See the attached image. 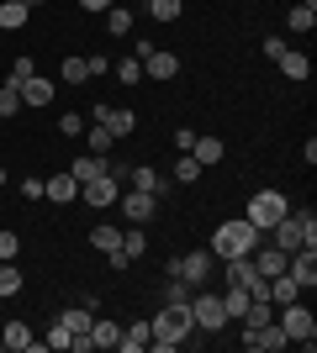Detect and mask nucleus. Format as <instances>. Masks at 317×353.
Listing matches in <instances>:
<instances>
[{
  "label": "nucleus",
  "mask_w": 317,
  "mask_h": 353,
  "mask_svg": "<svg viewBox=\"0 0 317 353\" xmlns=\"http://www.w3.org/2000/svg\"><path fill=\"white\" fill-rule=\"evenodd\" d=\"M148 327H153L148 348H153V353H175L185 338H191V332H196V322H191V301H180V306H164Z\"/></svg>",
  "instance_id": "obj_1"
},
{
  "label": "nucleus",
  "mask_w": 317,
  "mask_h": 353,
  "mask_svg": "<svg viewBox=\"0 0 317 353\" xmlns=\"http://www.w3.org/2000/svg\"><path fill=\"white\" fill-rule=\"evenodd\" d=\"M259 248V227L249 216H227L217 221V232H211V253H222V259H243V253Z\"/></svg>",
  "instance_id": "obj_2"
},
{
  "label": "nucleus",
  "mask_w": 317,
  "mask_h": 353,
  "mask_svg": "<svg viewBox=\"0 0 317 353\" xmlns=\"http://www.w3.org/2000/svg\"><path fill=\"white\" fill-rule=\"evenodd\" d=\"M275 311H280L275 322H280L286 343H302V348L312 353V348H317V316H312V311H307L302 301H286V306H275Z\"/></svg>",
  "instance_id": "obj_3"
},
{
  "label": "nucleus",
  "mask_w": 317,
  "mask_h": 353,
  "mask_svg": "<svg viewBox=\"0 0 317 353\" xmlns=\"http://www.w3.org/2000/svg\"><path fill=\"white\" fill-rule=\"evenodd\" d=\"M286 211H291V201H286L280 190H259V195H249V206H243V216L254 221L259 232H270V227H275L280 216H286Z\"/></svg>",
  "instance_id": "obj_4"
},
{
  "label": "nucleus",
  "mask_w": 317,
  "mask_h": 353,
  "mask_svg": "<svg viewBox=\"0 0 317 353\" xmlns=\"http://www.w3.org/2000/svg\"><path fill=\"white\" fill-rule=\"evenodd\" d=\"M122 174H127V169H106V174H95V179H85V185H79V201H85V206H117V195H122Z\"/></svg>",
  "instance_id": "obj_5"
},
{
  "label": "nucleus",
  "mask_w": 317,
  "mask_h": 353,
  "mask_svg": "<svg viewBox=\"0 0 317 353\" xmlns=\"http://www.w3.org/2000/svg\"><path fill=\"white\" fill-rule=\"evenodd\" d=\"M211 264H217V259H211V248H206V253H180V259L169 264V274H175L180 285H191V290H201V285L211 280Z\"/></svg>",
  "instance_id": "obj_6"
},
{
  "label": "nucleus",
  "mask_w": 317,
  "mask_h": 353,
  "mask_svg": "<svg viewBox=\"0 0 317 353\" xmlns=\"http://www.w3.org/2000/svg\"><path fill=\"white\" fill-rule=\"evenodd\" d=\"M191 322H196L201 332H222V327H227L222 295H191Z\"/></svg>",
  "instance_id": "obj_7"
},
{
  "label": "nucleus",
  "mask_w": 317,
  "mask_h": 353,
  "mask_svg": "<svg viewBox=\"0 0 317 353\" xmlns=\"http://www.w3.org/2000/svg\"><path fill=\"white\" fill-rule=\"evenodd\" d=\"M117 206H122V216L133 221V227H143V221L159 211V195H148V190H122V195H117Z\"/></svg>",
  "instance_id": "obj_8"
},
{
  "label": "nucleus",
  "mask_w": 317,
  "mask_h": 353,
  "mask_svg": "<svg viewBox=\"0 0 317 353\" xmlns=\"http://www.w3.org/2000/svg\"><path fill=\"white\" fill-rule=\"evenodd\" d=\"M0 348H6V353H48L43 338H32V327H27V322H6V332H0Z\"/></svg>",
  "instance_id": "obj_9"
},
{
  "label": "nucleus",
  "mask_w": 317,
  "mask_h": 353,
  "mask_svg": "<svg viewBox=\"0 0 317 353\" xmlns=\"http://www.w3.org/2000/svg\"><path fill=\"white\" fill-rule=\"evenodd\" d=\"M95 121H101L111 137H127L137 132V111H127V105H95Z\"/></svg>",
  "instance_id": "obj_10"
},
{
  "label": "nucleus",
  "mask_w": 317,
  "mask_h": 353,
  "mask_svg": "<svg viewBox=\"0 0 317 353\" xmlns=\"http://www.w3.org/2000/svg\"><path fill=\"white\" fill-rule=\"evenodd\" d=\"M286 274L302 285V290H312V285H317V248H296L286 259Z\"/></svg>",
  "instance_id": "obj_11"
},
{
  "label": "nucleus",
  "mask_w": 317,
  "mask_h": 353,
  "mask_svg": "<svg viewBox=\"0 0 317 353\" xmlns=\"http://www.w3.org/2000/svg\"><path fill=\"white\" fill-rule=\"evenodd\" d=\"M43 195H48V201H59V206H69V201H79V179L69 174V169H59L53 179H43Z\"/></svg>",
  "instance_id": "obj_12"
},
{
  "label": "nucleus",
  "mask_w": 317,
  "mask_h": 353,
  "mask_svg": "<svg viewBox=\"0 0 317 353\" xmlns=\"http://www.w3.org/2000/svg\"><path fill=\"white\" fill-rule=\"evenodd\" d=\"M270 232H275V248H280V253H296V248H307V243H302V221L291 216V211H286L280 221H275Z\"/></svg>",
  "instance_id": "obj_13"
},
{
  "label": "nucleus",
  "mask_w": 317,
  "mask_h": 353,
  "mask_svg": "<svg viewBox=\"0 0 317 353\" xmlns=\"http://www.w3.org/2000/svg\"><path fill=\"white\" fill-rule=\"evenodd\" d=\"M16 95H21V105H48V101H53V79L32 74V79H21V85H16Z\"/></svg>",
  "instance_id": "obj_14"
},
{
  "label": "nucleus",
  "mask_w": 317,
  "mask_h": 353,
  "mask_svg": "<svg viewBox=\"0 0 317 353\" xmlns=\"http://www.w3.org/2000/svg\"><path fill=\"white\" fill-rule=\"evenodd\" d=\"M143 74H148V79H175V74H180V59L164 53V48H153L148 59H143Z\"/></svg>",
  "instance_id": "obj_15"
},
{
  "label": "nucleus",
  "mask_w": 317,
  "mask_h": 353,
  "mask_svg": "<svg viewBox=\"0 0 317 353\" xmlns=\"http://www.w3.org/2000/svg\"><path fill=\"white\" fill-rule=\"evenodd\" d=\"M32 21V6H21V0H0V32H21Z\"/></svg>",
  "instance_id": "obj_16"
},
{
  "label": "nucleus",
  "mask_w": 317,
  "mask_h": 353,
  "mask_svg": "<svg viewBox=\"0 0 317 353\" xmlns=\"http://www.w3.org/2000/svg\"><path fill=\"white\" fill-rule=\"evenodd\" d=\"M127 174H133V190H148V195H164V185H169V179L159 174V169H148V163H133Z\"/></svg>",
  "instance_id": "obj_17"
},
{
  "label": "nucleus",
  "mask_w": 317,
  "mask_h": 353,
  "mask_svg": "<svg viewBox=\"0 0 317 353\" xmlns=\"http://www.w3.org/2000/svg\"><path fill=\"white\" fill-rule=\"evenodd\" d=\"M148 338H153V327H148V322H133V327H122L117 348H122V353H143V348H148Z\"/></svg>",
  "instance_id": "obj_18"
},
{
  "label": "nucleus",
  "mask_w": 317,
  "mask_h": 353,
  "mask_svg": "<svg viewBox=\"0 0 317 353\" xmlns=\"http://www.w3.org/2000/svg\"><path fill=\"white\" fill-rule=\"evenodd\" d=\"M191 159H196L201 169L222 163V137H201V132H196V143H191Z\"/></svg>",
  "instance_id": "obj_19"
},
{
  "label": "nucleus",
  "mask_w": 317,
  "mask_h": 353,
  "mask_svg": "<svg viewBox=\"0 0 317 353\" xmlns=\"http://www.w3.org/2000/svg\"><path fill=\"white\" fill-rule=\"evenodd\" d=\"M249 259H254V269H259V274H265V280H275V274H286V259H291V253H280V248H270V253H249Z\"/></svg>",
  "instance_id": "obj_20"
},
{
  "label": "nucleus",
  "mask_w": 317,
  "mask_h": 353,
  "mask_svg": "<svg viewBox=\"0 0 317 353\" xmlns=\"http://www.w3.org/2000/svg\"><path fill=\"white\" fill-rule=\"evenodd\" d=\"M265 295H270V306H286V301H302V285L291 280V274H275Z\"/></svg>",
  "instance_id": "obj_21"
},
{
  "label": "nucleus",
  "mask_w": 317,
  "mask_h": 353,
  "mask_svg": "<svg viewBox=\"0 0 317 353\" xmlns=\"http://www.w3.org/2000/svg\"><path fill=\"white\" fill-rule=\"evenodd\" d=\"M249 301H254V295L243 290V285H227V290H222V311H227V322H238L243 311H249Z\"/></svg>",
  "instance_id": "obj_22"
},
{
  "label": "nucleus",
  "mask_w": 317,
  "mask_h": 353,
  "mask_svg": "<svg viewBox=\"0 0 317 353\" xmlns=\"http://www.w3.org/2000/svg\"><path fill=\"white\" fill-rule=\"evenodd\" d=\"M106 169H111V163H106L101 153H85V159H75V163H69V174H75L79 185H85V179H95V174H106Z\"/></svg>",
  "instance_id": "obj_23"
},
{
  "label": "nucleus",
  "mask_w": 317,
  "mask_h": 353,
  "mask_svg": "<svg viewBox=\"0 0 317 353\" xmlns=\"http://www.w3.org/2000/svg\"><path fill=\"white\" fill-rule=\"evenodd\" d=\"M280 74H286V79H307V74H312V59L296 53V48H286V53H280Z\"/></svg>",
  "instance_id": "obj_24"
},
{
  "label": "nucleus",
  "mask_w": 317,
  "mask_h": 353,
  "mask_svg": "<svg viewBox=\"0 0 317 353\" xmlns=\"http://www.w3.org/2000/svg\"><path fill=\"white\" fill-rule=\"evenodd\" d=\"M59 322L69 327V338H79V332H90L95 311H90V306H69V311H64V316H59Z\"/></svg>",
  "instance_id": "obj_25"
},
{
  "label": "nucleus",
  "mask_w": 317,
  "mask_h": 353,
  "mask_svg": "<svg viewBox=\"0 0 317 353\" xmlns=\"http://www.w3.org/2000/svg\"><path fill=\"white\" fill-rule=\"evenodd\" d=\"M238 322H243V327H265V322H275V306L265 301V295H254V301H249V311H243Z\"/></svg>",
  "instance_id": "obj_26"
},
{
  "label": "nucleus",
  "mask_w": 317,
  "mask_h": 353,
  "mask_svg": "<svg viewBox=\"0 0 317 353\" xmlns=\"http://www.w3.org/2000/svg\"><path fill=\"white\" fill-rule=\"evenodd\" d=\"M90 338H95V353H101V348H117L122 327H117V322H106V316H95V322H90Z\"/></svg>",
  "instance_id": "obj_27"
},
{
  "label": "nucleus",
  "mask_w": 317,
  "mask_h": 353,
  "mask_svg": "<svg viewBox=\"0 0 317 353\" xmlns=\"http://www.w3.org/2000/svg\"><path fill=\"white\" fill-rule=\"evenodd\" d=\"M90 248L117 253V248H122V232H117V227H106V221H95V227H90Z\"/></svg>",
  "instance_id": "obj_28"
},
{
  "label": "nucleus",
  "mask_w": 317,
  "mask_h": 353,
  "mask_svg": "<svg viewBox=\"0 0 317 353\" xmlns=\"http://www.w3.org/2000/svg\"><path fill=\"white\" fill-rule=\"evenodd\" d=\"M106 16V32H111V37H127V32H133V11H127V6H111V11H101Z\"/></svg>",
  "instance_id": "obj_29"
},
{
  "label": "nucleus",
  "mask_w": 317,
  "mask_h": 353,
  "mask_svg": "<svg viewBox=\"0 0 317 353\" xmlns=\"http://www.w3.org/2000/svg\"><path fill=\"white\" fill-rule=\"evenodd\" d=\"M79 137H85V148H90V153H101V159H106V153H111V143H117V137L106 132L101 121H95V127H85V132H79Z\"/></svg>",
  "instance_id": "obj_30"
},
{
  "label": "nucleus",
  "mask_w": 317,
  "mask_h": 353,
  "mask_svg": "<svg viewBox=\"0 0 317 353\" xmlns=\"http://www.w3.org/2000/svg\"><path fill=\"white\" fill-rule=\"evenodd\" d=\"M286 21H291V32H312L317 27V6H307V0H302V6H291Z\"/></svg>",
  "instance_id": "obj_31"
},
{
  "label": "nucleus",
  "mask_w": 317,
  "mask_h": 353,
  "mask_svg": "<svg viewBox=\"0 0 317 353\" xmlns=\"http://www.w3.org/2000/svg\"><path fill=\"white\" fill-rule=\"evenodd\" d=\"M21 290V269H16V259H6L0 264V295H16Z\"/></svg>",
  "instance_id": "obj_32"
},
{
  "label": "nucleus",
  "mask_w": 317,
  "mask_h": 353,
  "mask_svg": "<svg viewBox=\"0 0 317 353\" xmlns=\"http://www.w3.org/2000/svg\"><path fill=\"white\" fill-rule=\"evenodd\" d=\"M153 21H180V0H148Z\"/></svg>",
  "instance_id": "obj_33"
},
{
  "label": "nucleus",
  "mask_w": 317,
  "mask_h": 353,
  "mask_svg": "<svg viewBox=\"0 0 317 353\" xmlns=\"http://www.w3.org/2000/svg\"><path fill=\"white\" fill-rule=\"evenodd\" d=\"M90 79V63L85 59H64V85H85Z\"/></svg>",
  "instance_id": "obj_34"
},
{
  "label": "nucleus",
  "mask_w": 317,
  "mask_h": 353,
  "mask_svg": "<svg viewBox=\"0 0 317 353\" xmlns=\"http://www.w3.org/2000/svg\"><path fill=\"white\" fill-rule=\"evenodd\" d=\"M122 253H127V259H137V253H148V237H143V227H133V232H122Z\"/></svg>",
  "instance_id": "obj_35"
},
{
  "label": "nucleus",
  "mask_w": 317,
  "mask_h": 353,
  "mask_svg": "<svg viewBox=\"0 0 317 353\" xmlns=\"http://www.w3.org/2000/svg\"><path fill=\"white\" fill-rule=\"evenodd\" d=\"M175 179H180V185H196V179H201V163L191 159V153H180V163H175Z\"/></svg>",
  "instance_id": "obj_36"
},
{
  "label": "nucleus",
  "mask_w": 317,
  "mask_h": 353,
  "mask_svg": "<svg viewBox=\"0 0 317 353\" xmlns=\"http://www.w3.org/2000/svg\"><path fill=\"white\" fill-rule=\"evenodd\" d=\"M111 69H117V79H122V85H137V79H143V63H137V59H117Z\"/></svg>",
  "instance_id": "obj_37"
},
{
  "label": "nucleus",
  "mask_w": 317,
  "mask_h": 353,
  "mask_svg": "<svg viewBox=\"0 0 317 353\" xmlns=\"http://www.w3.org/2000/svg\"><path fill=\"white\" fill-rule=\"evenodd\" d=\"M291 216L302 221V243H307V248H317V211H291Z\"/></svg>",
  "instance_id": "obj_38"
},
{
  "label": "nucleus",
  "mask_w": 317,
  "mask_h": 353,
  "mask_svg": "<svg viewBox=\"0 0 317 353\" xmlns=\"http://www.w3.org/2000/svg\"><path fill=\"white\" fill-rule=\"evenodd\" d=\"M16 111H21V95H16V85L6 79V85H0V117H16Z\"/></svg>",
  "instance_id": "obj_39"
},
{
  "label": "nucleus",
  "mask_w": 317,
  "mask_h": 353,
  "mask_svg": "<svg viewBox=\"0 0 317 353\" xmlns=\"http://www.w3.org/2000/svg\"><path fill=\"white\" fill-rule=\"evenodd\" d=\"M43 348H48V353L69 348V327H64V322H53V327H48V338H43Z\"/></svg>",
  "instance_id": "obj_40"
},
{
  "label": "nucleus",
  "mask_w": 317,
  "mask_h": 353,
  "mask_svg": "<svg viewBox=\"0 0 317 353\" xmlns=\"http://www.w3.org/2000/svg\"><path fill=\"white\" fill-rule=\"evenodd\" d=\"M59 132L64 137H79V132H85V117H79V111H64V117H59Z\"/></svg>",
  "instance_id": "obj_41"
},
{
  "label": "nucleus",
  "mask_w": 317,
  "mask_h": 353,
  "mask_svg": "<svg viewBox=\"0 0 317 353\" xmlns=\"http://www.w3.org/2000/svg\"><path fill=\"white\" fill-rule=\"evenodd\" d=\"M16 253H21V237H16V232H0V264L16 259Z\"/></svg>",
  "instance_id": "obj_42"
},
{
  "label": "nucleus",
  "mask_w": 317,
  "mask_h": 353,
  "mask_svg": "<svg viewBox=\"0 0 317 353\" xmlns=\"http://www.w3.org/2000/svg\"><path fill=\"white\" fill-rule=\"evenodd\" d=\"M32 74H37V63H32V59H16L11 63V85H21V79H32Z\"/></svg>",
  "instance_id": "obj_43"
},
{
  "label": "nucleus",
  "mask_w": 317,
  "mask_h": 353,
  "mask_svg": "<svg viewBox=\"0 0 317 353\" xmlns=\"http://www.w3.org/2000/svg\"><path fill=\"white\" fill-rule=\"evenodd\" d=\"M180 301H191V285H180V280H175V285L164 290V306H180Z\"/></svg>",
  "instance_id": "obj_44"
},
{
  "label": "nucleus",
  "mask_w": 317,
  "mask_h": 353,
  "mask_svg": "<svg viewBox=\"0 0 317 353\" xmlns=\"http://www.w3.org/2000/svg\"><path fill=\"white\" fill-rule=\"evenodd\" d=\"M286 37H265V59H270V63H280V53H286Z\"/></svg>",
  "instance_id": "obj_45"
},
{
  "label": "nucleus",
  "mask_w": 317,
  "mask_h": 353,
  "mask_svg": "<svg viewBox=\"0 0 317 353\" xmlns=\"http://www.w3.org/2000/svg\"><path fill=\"white\" fill-rule=\"evenodd\" d=\"M21 195H27V201H43V179L27 174V179H21Z\"/></svg>",
  "instance_id": "obj_46"
},
{
  "label": "nucleus",
  "mask_w": 317,
  "mask_h": 353,
  "mask_svg": "<svg viewBox=\"0 0 317 353\" xmlns=\"http://www.w3.org/2000/svg\"><path fill=\"white\" fill-rule=\"evenodd\" d=\"M85 63H90V79H101V74L111 69V59H106V53H95V59H85Z\"/></svg>",
  "instance_id": "obj_47"
},
{
  "label": "nucleus",
  "mask_w": 317,
  "mask_h": 353,
  "mask_svg": "<svg viewBox=\"0 0 317 353\" xmlns=\"http://www.w3.org/2000/svg\"><path fill=\"white\" fill-rule=\"evenodd\" d=\"M191 143H196V132H191V127H180V132H175V148H180V153H191Z\"/></svg>",
  "instance_id": "obj_48"
},
{
  "label": "nucleus",
  "mask_w": 317,
  "mask_h": 353,
  "mask_svg": "<svg viewBox=\"0 0 317 353\" xmlns=\"http://www.w3.org/2000/svg\"><path fill=\"white\" fill-rule=\"evenodd\" d=\"M79 6H85V11L95 16V11H111V6H117V0H79Z\"/></svg>",
  "instance_id": "obj_49"
},
{
  "label": "nucleus",
  "mask_w": 317,
  "mask_h": 353,
  "mask_svg": "<svg viewBox=\"0 0 317 353\" xmlns=\"http://www.w3.org/2000/svg\"><path fill=\"white\" fill-rule=\"evenodd\" d=\"M27 6H43V0H27Z\"/></svg>",
  "instance_id": "obj_50"
},
{
  "label": "nucleus",
  "mask_w": 317,
  "mask_h": 353,
  "mask_svg": "<svg viewBox=\"0 0 317 353\" xmlns=\"http://www.w3.org/2000/svg\"><path fill=\"white\" fill-rule=\"evenodd\" d=\"M0 185H6V169H0Z\"/></svg>",
  "instance_id": "obj_51"
}]
</instances>
